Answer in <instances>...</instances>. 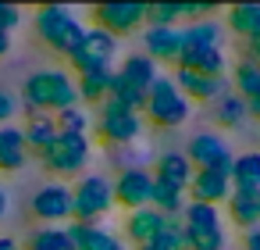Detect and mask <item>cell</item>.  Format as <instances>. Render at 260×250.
<instances>
[{
	"instance_id": "22",
	"label": "cell",
	"mask_w": 260,
	"mask_h": 250,
	"mask_svg": "<svg viewBox=\"0 0 260 250\" xmlns=\"http://www.w3.org/2000/svg\"><path fill=\"white\" fill-rule=\"evenodd\" d=\"M22 136H25L29 154L40 157V154L54 143V136H57V122H54V115H29V125L22 129Z\"/></svg>"
},
{
	"instance_id": "25",
	"label": "cell",
	"mask_w": 260,
	"mask_h": 250,
	"mask_svg": "<svg viewBox=\"0 0 260 250\" xmlns=\"http://www.w3.org/2000/svg\"><path fill=\"white\" fill-rule=\"evenodd\" d=\"M22 250H75V243L68 236V225H43L29 232V243Z\"/></svg>"
},
{
	"instance_id": "16",
	"label": "cell",
	"mask_w": 260,
	"mask_h": 250,
	"mask_svg": "<svg viewBox=\"0 0 260 250\" xmlns=\"http://www.w3.org/2000/svg\"><path fill=\"white\" fill-rule=\"evenodd\" d=\"M192 172H196V168L189 164L185 150H164V154L157 157L153 179H160V182H168V186H178V189H189Z\"/></svg>"
},
{
	"instance_id": "43",
	"label": "cell",
	"mask_w": 260,
	"mask_h": 250,
	"mask_svg": "<svg viewBox=\"0 0 260 250\" xmlns=\"http://www.w3.org/2000/svg\"><path fill=\"white\" fill-rule=\"evenodd\" d=\"M0 250H22V243L15 236H0Z\"/></svg>"
},
{
	"instance_id": "18",
	"label": "cell",
	"mask_w": 260,
	"mask_h": 250,
	"mask_svg": "<svg viewBox=\"0 0 260 250\" xmlns=\"http://www.w3.org/2000/svg\"><path fill=\"white\" fill-rule=\"evenodd\" d=\"M68 236L75 243V250H125V243L118 236H111L100 225H82V221H68Z\"/></svg>"
},
{
	"instance_id": "7",
	"label": "cell",
	"mask_w": 260,
	"mask_h": 250,
	"mask_svg": "<svg viewBox=\"0 0 260 250\" xmlns=\"http://www.w3.org/2000/svg\"><path fill=\"white\" fill-rule=\"evenodd\" d=\"M93 25L111 33L114 40L132 36L146 25V4H128V0H107L93 8Z\"/></svg>"
},
{
	"instance_id": "38",
	"label": "cell",
	"mask_w": 260,
	"mask_h": 250,
	"mask_svg": "<svg viewBox=\"0 0 260 250\" xmlns=\"http://www.w3.org/2000/svg\"><path fill=\"white\" fill-rule=\"evenodd\" d=\"M18 22H22V8H15V4H0V33L18 29Z\"/></svg>"
},
{
	"instance_id": "41",
	"label": "cell",
	"mask_w": 260,
	"mask_h": 250,
	"mask_svg": "<svg viewBox=\"0 0 260 250\" xmlns=\"http://www.w3.org/2000/svg\"><path fill=\"white\" fill-rule=\"evenodd\" d=\"M242 243H246V250H260V225H253V229H246V236H242Z\"/></svg>"
},
{
	"instance_id": "23",
	"label": "cell",
	"mask_w": 260,
	"mask_h": 250,
	"mask_svg": "<svg viewBox=\"0 0 260 250\" xmlns=\"http://www.w3.org/2000/svg\"><path fill=\"white\" fill-rule=\"evenodd\" d=\"M185 189H178V186H168V182H160V179H153V189H150V207H157L164 218H182V211H185Z\"/></svg>"
},
{
	"instance_id": "12",
	"label": "cell",
	"mask_w": 260,
	"mask_h": 250,
	"mask_svg": "<svg viewBox=\"0 0 260 250\" xmlns=\"http://www.w3.org/2000/svg\"><path fill=\"white\" fill-rule=\"evenodd\" d=\"M171 82L182 90V97H185L189 104H192V100H196V104H214L217 97L228 93V79H224V75H200V72L178 68Z\"/></svg>"
},
{
	"instance_id": "17",
	"label": "cell",
	"mask_w": 260,
	"mask_h": 250,
	"mask_svg": "<svg viewBox=\"0 0 260 250\" xmlns=\"http://www.w3.org/2000/svg\"><path fill=\"white\" fill-rule=\"evenodd\" d=\"M164 214L157 211V207H139V211H128V218H125V236L136 243V246H143V243H150V239H157V232L164 229Z\"/></svg>"
},
{
	"instance_id": "36",
	"label": "cell",
	"mask_w": 260,
	"mask_h": 250,
	"mask_svg": "<svg viewBox=\"0 0 260 250\" xmlns=\"http://www.w3.org/2000/svg\"><path fill=\"white\" fill-rule=\"evenodd\" d=\"M157 236H160V243H164L168 250H189V236H185L182 218H168V221H164V229H160Z\"/></svg>"
},
{
	"instance_id": "6",
	"label": "cell",
	"mask_w": 260,
	"mask_h": 250,
	"mask_svg": "<svg viewBox=\"0 0 260 250\" xmlns=\"http://www.w3.org/2000/svg\"><path fill=\"white\" fill-rule=\"evenodd\" d=\"M43 168L54 175H75L89 164V136H72V132H57L54 143L40 154Z\"/></svg>"
},
{
	"instance_id": "33",
	"label": "cell",
	"mask_w": 260,
	"mask_h": 250,
	"mask_svg": "<svg viewBox=\"0 0 260 250\" xmlns=\"http://www.w3.org/2000/svg\"><path fill=\"white\" fill-rule=\"evenodd\" d=\"M182 225L185 229H207V225H221V211L214 204H196L189 200L185 211H182Z\"/></svg>"
},
{
	"instance_id": "46",
	"label": "cell",
	"mask_w": 260,
	"mask_h": 250,
	"mask_svg": "<svg viewBox=\"0 0 260 250\" xmlns=\"http://www.w3.org/2000/svg\"><path fill=\"white\" fill-rule=\"evenodd\" d=\"M4 214H8V193L0 189V218H4Z\"/></svg>"
},
{
	"instance_id": "28",
	"label": "cell",
	"mask_w": 260,
	"mask_h": 250,
	"mask_svg": "<svg viewBox=\"0 0 260 250\" xmlns=\"http://www.w3.org/2000/svg\"><path fill=\"white\" fill-rule=\"evenodd\" d=\"M221 36H224V29L217 22H210V18L192 22L182 29V47H221Z\"/></svg>"
},
{
	"instance_id": "45",
	"label": "cell",
	"mask_w": 260,
	"mask_h": 250,
	"mask_svg": "<svg viewBox=\"0 0 260 250\" xmlns=\"http://www.w3.org/2000/svg\"><path fill=\"white\" fill-rule=\"evenodd\" d=\"M136 250H168V246H164L160 236H157V239H150V243H143V246H136Z\"/></svg>"
},
{
	"instance_id": "27",
	"label": "cell",
	"mask_w": 260,
	"mask_h": 250,
	"mask_svg": "<svg viewBox=\"0 0 260 250\" xmlns=\"http://www.w3.org/2000/svg\"><path fill=\"white\" fill-rule=\"evenodd\" d=\"M228 29L242 40L260 33V4H235L228 8Z\"/></svg>"
},
{
	"instance_id": "24",
	"label": "cell",
	"mask_w": 260,
	"mask_h": 250,
	"mask_svg": "<svg viewBox=\"0 0 260 250\" xmlns=\"http://www.w3.org/2000/svg\"><path fill=\"white\" fill-rule=\"evenodd\" d=\"M224 204H228V218H232L239 229H253V225H260V197L232 189Z\"/></svg>"
},
{
	"instance_id": "39",
	"label": "cell",
	"mask_w": 260,
	"mask_h": 250,
	"mask_svg": "<svg viewBox=\"0 0 260 250\" xmlns=\"http://www.w3.org/2000/svg\"><path fill=\"white\" fill-rule=\"evenodd\" d=\"M11 115H15V97L0 90V125H4V122H8Z\"/></svg>"
},
{
	"instance_id": "3",
	"label": "cell",
	"mask_w": 260,
	"mask_h": 250,
	"mask_svg": "<svg viewBox=\"0 0 260 250\" xmlns=\"http://www.w3.org/2000/svg\"><path fill=\"white\" fill-rule=\"evenodd\" d=\"M143 111L157 129H175L189 118V100L182 97V90L168 75H157V82L146 90V107Z\"/></svg>"
},
{
	"instance_id": "1",
	"label": "cell",
	"mask_w": 260,
	"mask_h": 250,
	"mask_svg": "<svg viewBox=\"0 0 260 250\" xmlns=\"http://www.w3.org/2000/svg\"><path fill=\"white\" fill-rule=\"evenodd\" d=\"M25 107L29 115H47V111H64V107H75L79 104V93H75V79L68 72H57V68H43V72H32L25 79Z\"/></svg>"
},
{
	"instance_id": "4",
	"label": "cell",
	"mask_w": 260,
	"mask_h": 250,
	"mask_svg": "<svg viewBox=\"0 0 260 250\" xmlns=\"http://www.w3.org/2000/svg\"><path fill=\"white\" fill-rule=\"evenodd\" d=\"M72 204H75V218L72 221H82V225H96L111 207H114V189H111V179L104 175H82L72 189Z\"/></svg>"
},
{
	"instance_id": "13",
	"label": "cell",
	"mask_w": 260,
	"mask_h": 250,
	"mask_svg": "<svg viewBox=\"0 0 260 250\" xmlns=\"http://www.w3.org/2000/svg\"><path fill=\"white\" fill-rule=\"evenodd\" d=\"M143 54L153 61V65H178L182 58V29L178 25H168V29H146L143 33Z\"/></svg>"
},
{
	"instance_id": "19",
	"label": "cell",
	"mask_w": 260,
	"mask_h": 250,
	"mask_svg": "<svg viewBox=\"0 0 260 250\" xmlns=\"http://www.w3.org/2000/svg\"><path fill=\"white\" fill-rule=\"evenodd\" d=\"M29 161V147L22 129L15 125H0V172H22Z\"/></svg>"
},
{
	"instance_id": "10",
	"label": "cell",
	"mask_w": 260,
	"mask_h": 250,
	"mask_svg": "<svg viewBox=\"0 0 260 250\" xmlns=\"http://www.w3.org/2000/svg\"><path fill=\"white\" fill-rule=\"evenodd\" d=\"M29 211L36 221L43 225H68L75 218V204H72V186L64 182H50L43 186L32 200H29Z\"/></svg>"
},
{
	"instance_id": "21",
	"label": "cell",
	"mask_w": 260,
	"mask_h": 250,
	"mask_svg": "<svg viewBox=\"0 0 260 250\" xmlns=\"http://www.w3.org/2000/svg\"><path fill=\"white\" fill-rule=\"evenodd\" d=\"M118 75L125 79V82H132L136 90H150L153 82H157V65L146 58V54H128V58H121V68H118Z\"/></svg>"
},
{
	"instance_id": "37",
	"label": "cell",
	"mask_w": 260,
	"mask_h": 250,
	"mask_svg": "<svg viewBox=\"0 0 260 250\" xmlns=\"http://www.w3.org/2000/svg\"><path fill=\"white\" fill-rule=\"evenodd\" d=\"M210 15H214L210 4H178V18L189 22V25H192V22H207Z\"/></svg>"
},
{
	"instance_id": "30",
	"label": "cell",
	"mask_w": 260,
	"mask_h": 250,
	"mask_svg": "<svg viewBox=\"0 0 260 250\" xmlns=\"http://www.w3.org/2000/svg\"><path fill=\"white\" fill-rule=\"evenodd\" d=\"M214 118H217V125H224V129H235V125H242V118H246V100L239 97V93H224V97H217L214 100Z\"/></svg>"
},
{
	"instance_id": "8",
	"label": "cell",
	"mask_w": 260,
	"mask_h": 250,
	"mask_svg": "<svg viewBox=\"0 0 260 250\" xmlns=\"http://www.w3.org/2000/svg\"><path fill=\"white\" fill-rule=\"evenodd\" d=\"M139 132H143V118H139V115L125 111V107L114 104L111 97L100 104V115H96V136H100L104 143L125 147V143L139 140Z\"/></svg>"
},
{
	"instance_id": "40",
	"label": "cell",
	"mask_w": 260,
	"mask_h": 250,
	"mask_svg": "<svg viewBox=\"0 0 260 250\" xmlns=\"http://www.w3.org/2000/svg\"><path fill=\"white\" fill-rule=\"evenodd\" d=\"M246 61H253V65H260V33L246 40Z\"/></svg>"
},
{
	"instance_id": "42",
	"label": "cell",
	"mask_w": 260,
	"mask_h": 250,
	"mask_svg": "<svg viewBox=\"0 0 260 250\" xmlns=\"http://www.w3.org/2000/svg\"><path fill=\"white\" fill-rule=\"evenodd\" d=\"M246 118H260V97H249L246 100Z\"/></svg>"
},
{
	"instance_id": "2",
	"label": "cell",
	"mask_w": 260,
	"mask_h": 250,
	"mask_svg": "<svg viewBox=\"0 0 260 250\" xmlns=\"http://www.w3.org/2000/svg\"><path fill=\"white\" fill-rule=\"evenodd\" d=\"M36 36H40L54 54L72 58V54L79 50L82 36H86V25L75 18L72 8H64V4H47V8L36 11Z\"/></svg>"
},
{
	"instance_id": "34",
	"label": "cell",
	"mask_w": 260,
	"mask_h": 250,
	"mask_svg": "<svg viewBox=\"0 0 260 250\" xmlns=\"http://www.w3.org/2000/svg\"><path fill=\"white\" fill-rule=\"evenodd\" d=\"M54 122H57V132H72V136H86V129H89V115L75 104V107H64V111H57L54 115Z\"/></svg>"
},
{
	"instance_id": "35",
	"label": "cell",
	"mask_w": 260,
	"mask_h": 250,
	"mask_svg": "<svg viewBox=\"0 0 260 250\" xmlns=\"http://www.w3.org/2000/svg\"><path fill=\"white\" fill-rule=\"evenodd\" d=\"M178 4H146V25L150 29H168L178 25Z\"/></svg>"
},
{
	"instance_id": "15",
	"label": "cell",
	"mask_w": 260,
	"mask_h": 250,
	"mask_svg": "<svg viewBox=\"0 0 260 250\" xmlns=\"http://www.w3.org/2000/svg\"><path fill=\"white\" fill-rule=\"evenodd\" d=\"M224 50L221 47H182V58H178V68L185 72H200V75H224Z\"/></svg>"
},
{
	"instance_id": "5",
	"label": "cell",
	"mask_w": 260,
	"mask_h": 250,
	"mask_svg": "<svg viewBox=\"0 0 260 250\" xmlns=\"http://www.w3.org/2000/svg\"><path fill=\"white\" fill-rule=\"evenodd\" d=\"M114 61H118V40L111 33H104V29H96V25L86 29L79 50L68 58V65L79 75H86V72H114Z\"/></svg>"
},
{
	"instance_id": "31",
	"label": "cell",
	"mask_w": 260,
	"mask_h": 250,
	"mask_svg": "<svg viewBox=\"0 0 260 250\" xmlns=\"http://www.w3.org/2000/svg\"><path fill=\"white\" fill-rule=\"evenodd\" d=\"M232 82H235V93L242 97V100H249V97H260V65H253V61H239L235 65V72H232Z\"/></svg>"
},
{
	"instance_id": "32",
	"label": "cell",
	"mask_w": 260,
	"mask_h": 250,
	"mask_svg": "<svg viewBox=\"0 0 260 250\" xmlns=\"http://www.w3.org/2000/svg\"><path fill=\"white\" fill-rule=\"evenodd\" d=\"M185 236H189V250H224V246H228L224 225H207V229H185Z\"/></svg>"
},
{
	"instance_id": "9",
	"label": "cell",
	"mask_w": 260,
	"mask_h": 250,
	"mask_svg": "<svg viewBox=\"0 0 260 250\" xmlns=\"http://www.w3.org/2000/svg\"><path fill=\"white\" fill-rule=\"evenodd\" d=\"M185 157H189V164L196 172H221V175L232 179V161L235 157H232L228 143L217 132H196L189 140V147H185Z\"/></svg>"
},
{
	"instance_id": "11",
	"label": "cell",
	"mask_w": 260,
	"mask_h": 250,
	"mask_svg": "<svg viewBox=\"0 0 260 250\" xmlns=\"http://www.w3.org/2000/svg\"><path fill=\"white\" fill-rule=\"evenodd\" d=\"M114 204H121L125 211H139V207H150V189H153V172L146 168H125L114 182Z\"/></svg>"
},
{
	"instance_id": "14",
	"label": "cell",
	"mask_w": 260,
	"mask_h": 250,
	"mask_svg": "<svg viewBox=\"0 0 260 250\" xmlns=\"http://www.w3.org/2000/svg\"><path fill=\"white\" fill-rule=\"evenodd\" d=\"M189 200L196 204H224L228 193H232V179L221 175V172H192V182H189Z\"/></svg>"
},
{
	"instance_id": "20",
	"label": "cell",
	"mask_w": 260,
	"mask_h": 250,
	"mask_svg": "<svg viewBox=\"0 0 260 250\" xmlns=\"http://www.w3.org/2000/svg\"><path fill=\"white\" fill-rule=\"evenodd\" d=\"M232 189L260 197V150H246L232 161Z\"/></svg>"
},
{
	"instance_id": "29",
	"label": "cell",
	"mask_w": 260,
	"mask_h": 250,
	"mask_svg": "<svg viewBox=\"0 0 260 250\" xmlns=\"http://www.w3.org/2000/svg\"><path fill=\"white\" fill-rule=\"evenodd\" d=\"M114 104H121L125 111H132V115H143V107H146V93L143 90H136L132 82H125L118 72L111 75V93H107Z\"/></svg>"
},
{
	"instance_id": "26",
	"label": "cell",
	"mask_w": 260,
	"mask_h": 250,
	"mask_svg": "<svg viewBox=\"0 0 260 250\" xmlns=\"http://www.w3.org/2000/svg\"><path fill=\"white\" fill-rule=\"evenodd\" d=\"M111 75H114V72H86V75H79V79H75L79 100L100 107V104L107 100V93H111Z\"/></svg>"
},
{
	"instance_id": "44",
	"label": "cell",
	"mask_w": 260,
	"mask_h": 250,
	"mask_svg": "<svg viewBox=\"0 0 260 250\" xmlns=\"http://www.w3.org/2000/svg\"><path fill=\"white\" fill-rule=\"evenodd\" d=\"M11 54V33H0V58Z\"/></svg>"
}]
</instances>
